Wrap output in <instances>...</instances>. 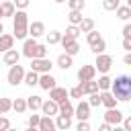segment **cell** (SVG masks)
Wrapping results in <instances>:
<instances>
[{"label":"cell","instance_id":"ac0fdd59","mask_svg":"<svg viewBox=\"0 0 131 131\" xmlns=\"http://www.w3.org/2000/svg\"><path fill=\"white\" fill-rule=\"evenodd\" d=\"M39 131H57V125L51 117H41V123H39Z\"/></svg>","mask_w":131,"mask_h":131},{"label":"cell","instance_id":"52a82bcc","mask_svg":"<svg viewBox=\"0 0 131 131\" xmlns=\"http://www.w3.org/2000/svg\"><path fill=\"white\" fill-rule=\"evenodd\" d=\"M123 113L119 111V108H106V113H104V123H108V125H121L123 123Z\"/></svg>","mask_w":131,"mask_h":131},{"label":"cell","instance_id":"277c9868","mask_svg":"<svg viewBox=\"0 0 131 131\" xmlns=\"http://www.w3.org/2000/svg\"><path fill=\"white\" fill-rule=\"evenodd\" d=\"M51 68H53V61L51 59H31V70L37 72V74H51Z\"/></svg>","mask_w":131,"mask_h":131},{"label":"cell","instance_id":"9f6ffc18","mask_svg":"<svg viewBox=\"0 0 131 131\" xmlns=\"http://www.w3.org/2000/svg\"><path fill=\"white\" fill-rule=\"evenodd\" d=\"M127 6H129V8H131V0H127Z\"/></svg>","mask_w":131,"mask_h":131},{"label":"cell","instance_id":"7dc6e473","mask_svg":"<svg viewBox=\"0 0 131 131\" xmlns=\"http://www.w3.org/2000/svg\"><path fill=\"white\" fill-rule=\"evenodd\" d=\"M123 37H131V23H127L123 27Z\"/></svg>","mask_w":131,"mask_h":131},{"label":"cell","instance_id":"ffe728a7","mask_svg":"<svg viewBox=\"0 0 131 131\" xmlns=\"http://www.w3.org/2000/svg\"><path fill=\"white\" fill-rule=\"evenodd\" d=\"M20 55H23V53H18L16 49H10V51L4 53V63H6V66H16L18 59H20Z\"/></svg>","mask_w":131,"mask_h":131},{"label":"cell","instance_id":"f5cc1de1","mask_svg":"<svg viewBox=\"0 0 131 131\" xmlns=\"http://www.w3.org/2000/svg\"><path fill=\"white\" fill-rule=\"evenodd\" d=\"M25 131H39V129H37V127H27Z\"/></svg>","mask_w":131,"mask_h":131},{"label":"cell","instance_id":"e0dca14e","mask_svg":"<svg viewBox=\"0 0 131 131\" xmlns=\"http://www.w3.org/2000/svg\"><path fill=\"white\" fill-rule=\"evenodd\" d=\"M100 96H102V106H106V108H117V98L113 96V92L111 90H106V92H100Z\"/></svg>","mask_w":131,"mask_h":131},{"label":"cell","instance_id":"7a4b0ae2","mask_svg":"<svg viewBox=\"0 0 131 131\" xmlns=\"http://www.w3.org/2000/svg\"><path fill=\"white\" fill-rule=\"evenodd\" d=\"M25 76H27L25 68L16 63V66H10V70H8V74H6V80H8L10 86H18L20 82H25Z\"/></svg>","mask_w":131,"mask_h":131},{"label":"cell","instance_id":"9a60e30c","mask_svg":"<svg viewBox=\"0 0 131 131\" xmlns=\"http://www.w3.org/2000/svg\"><path fill=\"white\" fill-rule=\"evenodd\" d=\"M10 49H14V35H2L0 37V51L2 53H6V51H10Z\"/></svg>","mask_w":131,"mask_h":131},{"label":"cell","instance_id":"9c48e42d","mask_svg":"<svg viewBox=\"0 0 131 131\" xmlns=\"http://www.w3.org/2000/svg\"><path fill=\"white\" fill-rule=\"evenodd\" d=\"M37 39H33V37H29V39H25V43H23V55L25 57H29V59H35V51H37Z\"/></svg>","mask_w":131,"mask_h":131},{"label":"cell","instance_id":"4316f807","mask_svg":"<svg viewBox=\"0 0 131 131\" xmlns=\"http://www.w3.org/2000/svg\"><path fill=\"white\" fill-rule=\"evenodd\" d=\"M68 20H70V25H76V27H80V23L84 20V16H82V12H80V10H70V14H68Z\"/></svg>","mask_w":131,"mask_h":131},{"label":"cell","instance_id":"30bf717a","mask_svg":"<svg viewBox=\"0 0 131 131\" xmlns=\"http://www.w3.org/2000/svg\"><path fill=\"white\" fill-rule=\"evenodd\" d=\"M68 96H70V90H66L61 86H55L53 90H49V100H55L57 104L63 102V100H68Z\"/></svg>","mask_w":131,"mask_h":131},{"label":"cell","instance_id":"816d5d0a","mask_svg":"<svg viewBox=\"0 0 131 131\" xmlns=\"http://www.w3.org/2000/svg\"><path fill=\"white\" fill-rule=\"evenodd\" d=\"M4 35V25H2V20H0V37Z\"/></svg>","mask_w":131,"mask_h":131},{"label":"cell","instance_id":"74e56055","mask_svg":"<svg viewBox=\"0 0 131 131\" xmlns=\"http://www.w3.org/2000/svg\"><path fill=\"white\" fill-rule=\"evenodd\" d=\"M82 31H80V27H76V25H70L68 29H66V35L68 37H72V39H78V35H80Z\"/></svg>","mask_w":131,"mask_h":131},{"label":"cell","instance_id":"2e32d148","mask_svg":"<svg viewBox=\"0 0 131 131\" xmlns=\"http://www.w3.org/2000/svg\"><path fill=\"white\" fill-rule=\"evenodd\" d=\"M80 88H82V94H94V92H100L98 90V82H94V80H90V82H80L78 84Z\"/></svg>","mask_w":131,"mask_h":131},{"label":"cell","instance_id":"11a10c76","mask_svg":"<svg viewBox=\"0 0 131 131\" xmlns=\"http://www.w3.org/2000/svg\"><path fill=\"white\" fill-rule=\"evenodd\" d=\"M53 2H57V4H61V2H66V0H53Z\"/></svg>","mask_w":131,"mask_h":131},{"label":"cell","instance_id":"f35d334b","mask_svg":"<svg viewBox=\"0 0 131 131\" xmlns=\"http://www.w3.org/2000/svg\"><path fill=\"white\" fill-rule=\"evenodd\" d=\"M47 57V47L45 45H37V51H35V59H45Z\"/></svg>","mask_w":131,"mask_h":131},{"label":"cell","instance_id":"681fc988","mask_svg":"<svg viewBox=\"0 0 131 131\" xmlns=\"http://www.w3.org/2000/svg\"><path fill=\"white\" fill-rule=\"evenodd\" d=\"M123 63H125V66H131V51H129V53H125V57H123Z\"/></svg>","mask_w":131,"mask_h":131},{"label":"cell","instance_id":"484cf974","mask_svg":"<svg viewBox=\"0 0 131 131\" xmlns=\"http://www.w3.org/2000/svg\"><path fill=\"white\" fill-rule=\"evenodd\" d=\"M115 14H117V18H121V20H129L131 18V8L125 4V6H119L117 10H115Z\"/></svg>","mask_w":131,"mask_h":131},{"label":"cell","instance_id":"603a6c76","mask_svg":"<svg viewBox=\"0 0 131 131\" xmlns=\"http://www.w3.org/2000/svg\"><path fill=\"white\" fill-rule=\"evenodd\" d=\"M55 125H57V129L66 131V129H70V127H72V117H66V115H57V119H55Z\"/></svg>","mask_w":131,"mask_h":131},{"label":"cell","instance_id":"ab89813d","mask_svg":"<svg viewBox=\"0 0 131 131\" xmlns=\"http://www.w3.org/2000/svg\"><path fill=\"white\" fill-rule=\"evenodd\" d=\"M39 123H41V117H39L37 113L29 115V127H37V129H39Z\"/></svg>","mask_w":131,"mask_h":131},{"label":"cell","instance_id":"cb8c5ba5","mask_svg":"<svg viewBox=\"0 0 131 131\" xmlns=\"http://www.w3.org/2000/svg\"><path fill=\"white\" fill-rule=\"evenodd\" d=\"M0 6H2V12H4V16H14V12H16V6H14V2H12V0H4Z\"/></svg>","mask_w":131,"mask_h":131},{"label":"cell","instance_id":"bcb514c9","mask_svg":"<svg viewBox=\"0 0 131 131\" xmlns=\"http://www.w3.org/2000/svg\"><path fill=\"white\" fill-rule=\"evenodd\" d=\"M121 125H123V127H125V131H131V115H129V117H125V119H123V123H121Z\"/></svg>","mask_w":131,"mask_h":131},{"label":"cell","instance_id":"44dd1931","mask_svg":"<svg viewBox=\"0 0 131 131\" xmlns=\"http://www.w3.org/2000/svg\"><path fill=\"white\" fill-rule=\"evenodd\" d=\"M27 106H29V111H39L41 106H43V98L41 96H37V94H33V96H27Z\"/></svg>","mask_w":131,"mask_h":131},{"label":"cell","instance_id":"e575fe53","mask_svg":"<svg viewBox=\"0 0 131 131\" xmlns=\"http://www.w3.org/2000/svg\"><path fill=\"white\" fill-rule=\"evenodd\" d=\"M88 104H90V106H100V104H102V96H100V92L90 94V96H88Z\"/></svg>","mask_w":131,"mask_h":131},{"label":"cell","instance_id":"8d00e7d4","mask_svg":"<svg viewBox=\"0 0 131 131\" xmlns=\"http://www.w3.org/2000/svg\"><path fill=\"white\" fill-rule=\"evenodd\" d=\"M121 6V0H102V8L104 10H117Z\"/></svg>","mask_w":131,"mask_h":131},{"label":"cell","instance_id":"ee69618b","mask_svg":"<svg viewBox=\"0 0 131 131\" xmlns=\"http://www.w3.org/2000/svg\"><path fill=\"white\" fill-rule=\"evenodd\" d=\"M10 129V121L6 117H0V131H8Z\"/></svg>","mask_w":131,"mask_h":131},{"label":"cell","instance_id":"d590c367","mask_svg":"<svg viewBox=\"0 0 131 131\" xmlns=\"http://www.w3.org/2000/svg\"><path fill=\"white\" fill-rule=\"evenodd\" d=\"M68 6H70V10H84V6H86V2L84 0H68Z\"/></svg>","mask_w":131,"mask_h":131},{"label":"cell","instance_id":"7402d4cb","mask_svg":"<svg viewBox=\"0 0 131 131\" xmlns=\"http://www.w3.org/2000/svg\"><path fill=\"white\" fill-rule=\"evenodd\" d=\"M74 113H76V108L72 106L70 98H68V100H63V102H59V115H66V117H74Z\"/></svg>","mask_w":131,"mask_h":131},{"label":"cell","instance_id":"6da1fadb","mask_svg":"<svg viewBox=\"0 0 131 131\" xmlns=\"http://www.w3.org/2000/svg\"><path fill=\"white\" fill-rule=\"evenodd\" d=\"M111 92H113V96H115L117 100L129 102V100H131V76H125V74L117 76V78L113 80Z\"/></svg>","mask_w":131,"mask_h":131},{"label":"cell","instance_id":"7c38bea8","mask_svg":"<svg viewBox=\"0 0 131 131\" xmlns=\"http://www.w3.org/2000/svg\"><path fill=\"white\" fill-rule=\"evenodd\" d=\"M29 35H31L33 39H39L41 35H47V33H45V25H43L41 20H33V23H29Z\"/></svg>","mask_w":131,"mask_h":131},{"label":"cell","instance_id":"d6a6232c","mask_svg":"<svg viewBox=\"0 0 131 131\" xmlns=\"http://www.w3.org/2000/svg\"><path fill=\"white\" fill-rule=\"evenodd\" d=\"M10 108H12V100L10 98H0V117L6 115Z\"/></svg>","mask_w":131,"mask_h":131},{"label":"cell","instance_id":"4fadbf2b","mask_svg":"<svg viewBox=\"0 0 131 131\" xmlns=\"http://www.w3.org/2000/svg\"><path fill=\"white\" fill-rule=\"evenodd\" d=\"M55 82H57V80H55L51 74H41V76H39V86H41L43 90H47V92H49V90H53V88L57 86Z\"/></svg>","mask_w":131,"mask_h":131},{"label":"cell","instance_id":"d4e9b609","mask_svg":"<svg viewBox=\"0 0 131 131\" xmlns=\"http://www.w3.org/2000/svg\"><path fill=\"white\" fill-rule=\"evenodd\" d=\"M39 76H41V74H37V72H33V70L27 72V76H25V84L31 86V88H33V86H39Z\"/></svg>","mask_w":131,"mask_h":131},{"label":"cell","instance_id":"8fae6325","mask_svg":"<svg viewBox=\"0 0 131 131\" xmlns=\"http://www.w3.org/2000/svg\"><path fill=\"white\" fill-rule=\"evenodd\" d=\"M41 113H43L45 117H55V115H59V104H57L55 100H43Z\"/></svg>","mask_w":131,"mask_h":131},{"label":"cell","instance_id":"6f0895ef","mask_svg":"<svg viewBox=\"0 0 131 131\" xmlns=\"http://www.w3.org/2000/svg\"><path fill=\"white\" fill-rule=\"evenodd\" d=\"M8 131H16V129H12V127H10V129H8Z\"/></svg>","mask_w":131,"mask_h":131},{"label":"cell","instance_id":"7bdbcfd3","mask_svg":"<svg viewBox=\"0 0 131 131\" xmlns=\"http://www.w3.org/2000/svg\"><path fill=\"white\" fill-rule=\"evenodd\" d=\"M12 2H14L16 10H25V8L29 6V2H31V0H12Z\"/></svg>","mask_w":131,"mask_h":131},{"label":"cell","instance_id":"db71d44e","mask_svg":"<svg viewBox=\"0 0 131 131\" xmlns=\"http://www.w3.org/2000/svg\"><path fill=\"white\" fill-rule=\"evenodd\" d=\"M4 18V12H2V6H0V20Z\"/></svg>","mask_w":131,"mask_h":131},{"label":"cell","instance_id":"4dcf8cb0","mask_svg":"<svg viewBox=\"0 0 131 131\" xmlns=\"http://www.w3.org/2000/svg\"><path fill=\"white\" fill-rule=\"evenodd\" d=\"M80 31L82 33H90V31H94V18H84L82 23H80Z\"/></svg>","mask_w":131,"mask_h":131},{"label":"cell","instance_id":"60d3db41","mask_svg":"<svg viewBox=\"0 0 131 131\" xmlns=\"http://www.w3.org/2000/svg\"><path fill=\"white\" fill-rule=\"evenodd\" d=\"M70 96H72V98H80V100H82V88H80V86L70 88Z\"/></svg>","mask_w":131,"mask_h":131},{"label":"cell","instance_id":"b9f144b4","mask_svg":"<svg viewBox=\"0 0 131 131\" xmlns=\"http://www.w3.org/2000/svg\"><path fill=\"white\" fill-rule=\"evenodd\" d=\"M76 131H90V123H88V121H78Z\"/></svg>","mask_w":131,"mask_h":131},{"label":"cell","instance_id":"5bb4252c","mask_svg":"<svg viewBox=\"0 0 131 131\" xmlns=\"http://www.w3.org/2000/svg\"><path fill=\"white\" fill-rule=\"evenodd\" d=\"M55 66H57V68H61V70H70V68L74 66V57H72V55H68V53H59V55H57V59H55Z\"/></svg>","mask_w":131,"mask_h":131},{"label":"cell","instance_id":"f6af8a7d","mask_svg":"<svg viewBox=\"0 0 131 131\" xmlns=\"http://www.w3.org/2000/svg\"><path fill=\"white\" fill-rule=\"evenodd\" d=\"M123 49H127V53L131 51V37H123Z\"/></svg>","mask_w":131,"mask_h":131},{"label":"cell","instance_id":"c3c4849f","mask_svg":"<svg viewBox=\"0 0 131 131\" xmlns=\"http://www.w3.org/2000/svg\"><path fill=\"white\" fill-rule=\"evenodd\" d=\"M98 131H113V125H108V123H102V125L98 127Z\"/></svg>","mask_w":131,"mask_h":131},{"label":"cell","instance_id":"3957f363","mask_svg":"<svg viewBox=\"0 0 131 131\" xmlns=\"http://www.w3.org/2000/svg\"><path fill=\"white\" fill-rule=\"evenodd\" d=\"M94 68H96V72H100V74H108V70L113 68V57L106 55V53L96 55V59H94Z\"/></svg>","mask_w":131,"mask_h":131},{"label":"cell","instance_id":"d6986e66","mask_svg":"<svg viewBox=\"0 0 131 131\" xmlns=\"http://www.w3.org/2000/svg\"><path fill=\"white\" fill-rule=\"evenodd\" d=\"M20 25H29V14L25 10H16L12 16V27H20Z\"/></svg>","mask_w":131,"mask_h":131},{"label":"cell","instance_id":"f907efd6","mask_svg":"<svg viewBox=\"0 0 131 131\" xmlns=\"http://www.w3.org/2000/svg\"><path fill=\"white\" fill-rule=\"evenodd\" d=\"M113 131H125V127H123V125H115V127H113Z\"/></svg>","mask_w":131,"mask_h":131},{"label":"cell","instance_id":"f1b7e54d","mask_svg":"<svg viewBox=\"0 0 131 131\" xmlns=\"http://www.w3.org/2000/svg\"><path fill=\"white\" fill-rule=\"evenodd\" d=\"M29 106H27V98H14L12 100V111L16 113H25Z\"/></svg>","mask_w":131,"mask_h":131},{"label":"cell","instance_id":"83f0119b","mask_svg":"<svg viewBox=\"0 0 131 131\" xmlns=\"http://www.w3.org/2000/svg\"><path fill=\"white\" fill-rule=\"evenodd\" d=\"M111 86H113V80H111L106 74H102V76L98 78V90L106 92V90H111Z\"/></svg>","mask_w":131,"mask_h":131},{"label":"cell","instance_id":"1f68e13d","mask_svg":"<svg viewBox=\"0 0 131 131\" xmlns=\"http://www.w3.org/2000/svg\"><path fill=\"white\" fill-rule=\"evenodd\" d=\"M100 39H102V37H100V33H98V31H90V33L86 35V41H88V45H90V47H92V45H96Z\"/></svg>","mask_w":131,"mask_h":131},{"label":"cell","instance_id":"836d02e7","mask_svg":"<svg viewBox=\"0 0 131 131\" xmlns=\"http://www.w3.org/2000/svg\"><path fill=\"white\" fill-rule=\"evenodd\" d=\"M90 49H92V53H94V55H100V53H104V49H106V41H104V39H100V41H98L96 45H92Z\"/></svg>","mask_w":131,"mask_h":131},{"label":"cell","instance_id":"8992f818","mask_svg":"<svg viewBox=\"0 0 131 131\" xmlns=\"http://www.w3.org/2000/svg\"><path fill=\"white\" fill-rule=\"evenodd\" d=\"M94 76H96L94 63H86V66H82L78 70V80L80 82H90V80H94Z\"/></svg>","mask_w":131,"mask_h":131},{"label":"cell","instance_id":"5b68a950","mask_svg":"<svg viewBox=\"0 0 131 131\" xmlns=\"http://www.w3.org/2000/svg\"><path fill=\"white\" fill-rule=\"evenodd\" d=\"M59 45H61V47L66 49V53H68V55H72V57L80 51L78 41H76V39H72V37H68V35H63V37H61V43H59Z\"/></svg>","mask_w":131,"mask_h":131},{"label":"cell","instance_id":"f546056e","mask_svg":"<svg viewBox=\"0 0 131 131\" xmlns=\"http://www.w3.org/2000/svg\"><path fill=\"white\" fill-rule=\"evenodd\" d=\"M61 37H63V35H61L59 31H49V33H47V43H49V45H57V43H61Z\"/></svg>","mask_w":131,"mask_h":131},{"label":"cell","instance_id":"ba28073f","mask_svg":"<svg viewBox=\"0 0 131 131\" xmlns=\"http://www.w3.org/2000/svg\"><path fill=\"white\" fill-rule=\"evenodd\" d=\"M90 104H88V100H80V104L76 106V113H74V117L78 119V121H88L90 119Z\"/></svg>","mask_w":131,"mask_h":131}]
</instances>
